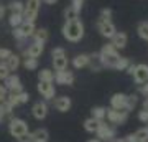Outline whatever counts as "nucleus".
I'll return each mask as SVG.
<instances>
[{"label":"nucleus","instance_id":"29","mask_svg":"<svg viewBox=\"0 0 148 142\" xmlns=\"http://www.w3.org/2000/svg\"><path fill=\"white\" fill-rule=\"evenodd\" d=\"M138 104V94H127V106H125V111L130 112L137 107Z\"/></svg>","mask_w":148,"mask_h":142},{"label":"nucleus","instance_id":"48","mask_svg":"<svg viewBox=\"0 0 148 142\" xmlns=\"http://www.w3.org/2000/svg\"><path fill=\"white\" fill-rule=\"evenodd\" d=\"M5 12H7V8H5L3 5H0V20H2V18L5 17Z\"/></svg>","mask_w":148,"mask_h":142},{"label":"nucleus","instance_id":"7","mask_svg":"<svg viewBox=\"0 0 148 142\" xmlns=\"http://www.w3.org/2000/svg\"><path fill=\"white\" fill-rule=\"evenodd\" d=\"M106 117L107 121L110 124H115V126H120V124H125L128 119V112L127 111H117V109H112L109 107L106 112Z\"/></svg>","mask_w":148,"mask_h":142},{"label":"nucleus","instance_id":"44","mask_svg":"<svg viewBox=\"0 0 148 142\" xmlns=\"http://www.w3.org/2000/svg\"><path fill=\"white\" fill-rule=\"evenodd\" d=\"M138 93H140L143 98H147V96H148V83L140 84V88H138Z\"/></svg>","mask_w":148,"mask_h":142},{"label":"nucleus","instance_id":"15","mask_svg":"<svg viewBox=\"0 0 148 142\" xmlns=\"http://www.w3.org/2000/svg\"><path fill=\"white\" fill-rule=\"evenodd\" d=\"M127 42H128V37L125 32H117L114 37L110 38V45L115 50H123V48L127 46Z\"/></svg>","mask_w":148,"mask_h":142},{"label":"nucleus","instance_id":"49","mask_svg":"<svg viewBox=\"0 0 148 142\" xmlns=\"http://www.w3.org/2000/svg\"><path fill=\"white\" fill-rule=\"evenodd\" d=\"M43 2H45L46 5H54V3H56L58 0H43Z\"/></svg>","mask_w":148,"mask_h":142},{"label":"nucleus","instance_id":"25","mask_svg":"<svg viewBox=\"0 0 148 142\" xmlns=\"http://www.w3.org/2000/svg\"><path fill=\"white\" fill-rule=\"evenodd\" d=\"M53 68H54V71L68 69V56H58V58H53Z\"/></svg>","mask_w":148,"mask_h":142},{"label":"nucleus","instance_id":"26","mask_svg":"<svg viewBox=\"0 0 148 142\" xmlns=\"http://www.w3.org/2000/svg\"><path fill=\"white\" fill-rule=\"evenodd\" d=\"M137 33L142 40H145V42L148 43V21H140V23H138Z\"/></svg>","mask_w":148,"mask_h":142},{"label":"nucleus","instance_id":"16","mask_svg":"<svg viewBox=\"0 0 148 142\" xmlns=\"http://www.w3.org/2000/svg\"><path fill=\"white\" fill-rule=\"evenodd\" d=\"M71 107H73V101L68 96H59L54 99V109L59 111V112H68Z\"/></svg>","mask_w":148,"mask_h":142},{"label":"nucleus","instance_id":"20","mask_svg":"<svg viewBox=\"0 0 148 142\" xmlns=\"http://www.w3.org/2000/svg\"><path fill=\"white\" fill-rule=\"evenodd\" d=\"M32 136H33V142H48L49 132H48V129H45V127H38L36 131L32 132Z\"/></svg>","mask_w":148,"mask_h":142},{"label":"nucleus","instance_id":"8","mask_svg":"<svg viewBox=\"0 0 148 142\" xmlns=\"http://www.w3.org/2000/svg\"><path fill=\"white\" fill-rule=\"evenodd\" d=\"M3 86L7 88L8 93H21L23 91V84H21V79L18 74L15 73H10L3 79Z\"/></svg>","mask_w":148,"mask_h":142},{"label":"nucleus","instance_id":"23","mask_svg":"<svg viewBox=\"0 0 148 142\" xmlns=\"http://www.w3.org/2000/svg\"><path fill=\"white\" fill-rule=\"evenodd\" d=\"M38 79L46 83H54V71L49 68H43L41 71H38Z\"/></svg>","mask_w":148,"mask_h":142},{"label":"nucleus","instance_id":"17","mask_svg":"<svg viewBox=\"0 0 148 142\" xmlns=\"http://www.w3.org/2000/svg\"><path fill=\"white\" fill-rule=\"evenodd\" d=\"M90 63V56L87 55V53H81V55H77L76 58L73 60V66L76 69H82V68H87Z\"/></svg>","mask_w":148,"mask_h":142},{"label":"nucleus","instance_id":"33","mask_svg":"<svg viewBox=\"0 0 148 142\" xmlns=\"http://www.w3.org/2000/svg\"><path fill=\"white\" fill-rule=\"evenodd\" d=\"M130 63H132V61H130L128 58H123V56H120L114 69H117V71H125V69H127V66H128Z\"/></svg>","mask_w":148,"mask_h":142},{"label":"nucleus","instance_id":"39","mask_svg":"<svg viewBox=\"0 0 148 142\" xmlns=\"http://www.w3.org/2000/svg\"><path fill=\"white\" fill-rule=\"evenodd\" d=\"M18 99H20V104H27L28 101H30V94L23 89L21 93H18Z\"/></svg>","mask_w":148,"mask_h":142},{"label":"nucleus","instance_id":"34","mask_svg":"<svg viewBox=\"0 0 148 142\" xmlns=\"http://www.w3.org/2000/svg\"><path fill=\"white\" fill-rule=\"evenodd\" d=\"M8 74H10V69H8V66L5 64V61H0V79L3 81V79H5Z\"/></svg>","mask_w":148,"mask_h":142},{"label":"nucleus","instance_id":"45","mask_svg":"<svg viewBox=\"0 0 148 142\" xmlns=\"http://www.w3.org/2000/svg\"><path fill=\"white\" fill-rule=\"evenodd\" d=\"M125 142H138V141H137V137H135V134H128L125 137Z\"/></svg>","mask_w":148,"mask_h":142},{"label":"nucleus","instance_id":"40","mask_svg":"<svg viewBox=\"0 0 148 142\" xmlns=\"http://www.w3.org/2000/svg\"><path fill=\"white\" fill-rule=\"evenodd\" d=\"M71 7H73L74 10L81 12L82 7H84V0H71Z\"/></svg>","mask_w":148,"mask_h":142},{"label":"nucleus","instance_id":"27","mask_svg":"<svg viewBox=\"0 0 148 142\" xmlns=\"http://www.w3.org/2000/svg\"><path fill=\"white\" fill-rule=\"evenodd\" d=\"M77 18H79V12L77 10H74L71 5L64 8V20L66 21H73V20H77Z\"/></svg>","mask_w":148,"mask_h":142},{"label":"nucleus","instance_id":"36","mask_svg":"<svg viewBox=\"0 0 148 142\" xmlns=\"http://www.w3.org/2000/svg\"><path fill=\"white\" fill-rule=\"evenodd\" d=\"M58 56H66V50H64L63 46L53 48V51H51V58H58Z\"/></svg>","mask_w":148,"mask_h":142},{"label":"nucleus","instance_id":"46","mask_svg":"<svg viewBox=\"0 0 148 142\" xmlns=\"http://www.w3.org/2000/svg\"><path fill=\"white\" fill-rule=\"evenodd\" d=\"M5 119H7V116H5V112H3V107H2V104H0V124L5 121Z\"/></svg>","mask_w":148,"mask_h":142},{"label":"nucleus","instance_id":"3","mask_svg":"<svg viewBox=\"0 0 148 142\" xmlns=\"http://www.w3.org/2000/svg\"><path fill=\"white\" fill-rule=\"evenodd\" d=\"M40 7H41V0H27L23 3V20L35 23L40 13Z\"/></svg>","mask_w":148,"mask_h":142},{"label":"nucleus","instance_id":"4","mask_svg":"<svg viewBox=\"0 0 148 142\" xmlns=\"http://www.w3.org/2000/svg\"><path fill=\"white\" fill-rule=\"evenodd\" d=\"M8 132H10L12 137L18 139L20 136L30 132V127H28L27 121H23L20 117H12L10 121H8Z\"/></svg>","mask_w":148,"mask_h":142},{"label":"nucleus","instance_id":"28","mask_svg":"<svg viewBox=\"0 0 148 142\" xmlns=\"http://www.w3.org/2000/svg\"><path fill=\"white\" fill-rule=\"evenodd\" d=\"M23 21L25 20H23V15H21V13H10V17H8V23H10L12 28L20 26Z\"/></svg>","mask_w":148,"mask_h":142},{"label":"nucleus","instance_id":"51","mask_svg":"<svg viewBox=\"0 0 148 142\" xmlns=\"http://www.w3.org/2000/svg\"><path fill=\"white\" fill-rule=\"evenodd\" d=\"M87 142H101L99 139H90V141H87Z\"/></svg>","mask_w":148,"mask_h":142},{"label":"nucleus","instance_id":"2","mask_svg":"<svg viewBox=\"0 0 148 142\" xmlns=\"http://www.w3.org/2000/svg\"><path fill=\"white\" fill-rule=\"evenodd\" d=\"M119 58H120V53H119V50H115V48L112 46L110 43L104 45L101 48V51H99V61H101L102 68L114 69L117 61H119Z\"/></svg>","mask_w":148,"mask_h":142},{"label":"nucleus","instance_id":"24","mask_svg":"<svg viewBox=\"0 0 148 142\" xmlns=\"http://www.w3.org/2000/svg\"><path fill=\"white\" fill-rule=\"evenodd\" d=\"M106 112H107V107H104V106H95V107L90 109V117L99 119V121H106Z\"/></svg>","mask_w":148,"mask_h":142},{"label":"nucleus","instance_id":"31","mask_svg":"<svg viewBox=\"0 0 148 142\" xmlns=\"http://www.w3.org/2000/svg\"><path fill=\"white\" fill-rule=\"evenodd\" d=\"M135 137H137L138 142H148V126L145 127H140L137 132H133Z\"/></svg>","mask_w":148,"mask_h":142},{"label":"nucleus","instance_id":"1","mask_svg":"<svg viewBox=\"0 0 148 142\" xmlns=\"http://www.w3.org/2000/svg\"><path fill=\"white\" fill-rule=\"evenodd\" d=\"M61 33H63L64 40H68L69 43H77L84 38V33H86L84 23L79 18L73 20V21H64L63 28H61Z\"/></svg>","mask_w":148,"mask_h":142},{"label":"nucleus","instance_id":"6","mask_svg":"<svg viewBox=\"0 0 148 142\" xmlns=\"http://www.w3.org/2000/svg\"><path fill=\"white\" fill-rule=\"evenodd\" d=\"M95 28H97V32L101 33L104 38H107V40H110V38L117 33L115 25H114L112 21L102 20V18H97V21H95Z\"/></svg>","mask_w":148,"mask_h":142},{"label":"nucleus","instance_id":"18","mask_svg":"<svg viewBox=\"0 0 148 142\" xmlns=\"http://www.w3.org/2000/svg\"><path fill=\"white\" fill-rule=\"evenodd\" d=\"M5 64L8 66L10 73H15L16 69L21 66V58L18 56V55H15V53H12L10 58H7V60H5Z\"/></svg>","mask_w":148,"mask_h":142},{"label":"nucleus","instance_id":"37","mask_svg":"<svg viewBox=\"0 0 148 142\" xmlns=\"http://www.w3.org/2000/svg\"><path fill=\"white\" fill-rule=\"evenodd\" d=\"M99 18H102V20H109V21H112L110 18H112V8H102L101 10V17Z\"/></svg>","mask_w":148,"mask_h":142},{"label":"nucleus","instance_id":"50","mask_svg":"<svg viewBox=\"0 0 148 142\" xmlns=\"http://www.w3.org/2000/svg\"><path fill=\"white\" fill-rule=\"evenodd\" d=\"M112 142H125V137H123V139H120V137H115Z\"/></svg>","mask_w":148,"mask_h":142},{"label":"nucleus","instance_id":"22","mask_svg":"<svg viewBox=\"0 0 148 142\" xmlns=\"http://www.w3.org/2000/svg\"><path fill=\"white\" fill-rule=\"evenodd\" d=\"M20 30H21V33H23L25 38H32L33 33H35V30H36V26H35L33 21H23V23L20 25Z\"/></svg>","mask_w":148,"mask_h":142},{"label":"nucleus","instance_id":"43","mask_svg":"<svg viewBox=\"0 0 148 142\" xmlns=\"http://www.w3.org/2000/svg\"><path fill=\"white\" fill-rule=\"evenodd\" d=\"M7 94H8L7 88L3 86V84H0V103H3V101L7 99Z\"/></svg>","mask_w":148,"mask_h":142},{"label":"nucleus","instance_id":"38","mask_svg":"<svg viewBox=\"0 0 148 142\" xmlns=\"http://www.w3.org/2000/svg\"><path fill=\"white\" fill-rule=\"evenodd\" d=\"M12 50H8V48H0V61H5L7 58H10L12 55Z\"/></svg>","mask_w":148,"mask_h":142},{"label":"nucleus","instance_id":"5","mask_svg":"<svg viewBox=\"0 0 148 142\" xmlns=\"http://www.w3.org/2000/svg\"><path fill=\"white\" fill-rule=\"evenodd\" d=\"M115 127H112L110 124H107L106 121L101 122V126H99V129L95 131V139H99L101 142H112L114 139H115Z\"/></svg>","mask_w":148,"mask_h":142},{"label":"nucleus","instance_id":"41","mask_svg":"<svg viewBox=\"0 0 148 142\" xmlns=\"http://www.w3.org/2000/svg\"><path fill=\"white\" fill-rule=\"evenodd\" d=\"M18 142H33V136L32 132H27V134H23V136H20L18 139H16Z\"/></svg>","mask_w":148,"mask_h":142},{"label":"nucleus","instance_id":"30","mask_svg":"<svg viewBox=\"0 0 148 142\" xmlns=\"http://www.w3.org/2000/svg\"><path fill=\"white\" fill-rule=\"evenodd\" d=\"M21 64L28 71H35V69H38V58H25L21 61Z\"/></svg>","mask_w":148,"mask_h":142},{"label":"nucleus","instance_id":"10","mask_svg":"<svg viewBox=\"0 0 148 142\" xmlns=\"http://www.w3.org/2000/svg\"><path fill=\"white\" fill-rule=\"evenodd\" d=\"M132 76H133V81H135L138 86L148 83V64H145V63L135 64V69H133Z\"/></svg>","mask_w":148,"mask_h":142},{"label":"nucleus","instance_id":"19","mask_svg":"<svg viewBox=\"0 0 148 142\" xmlns=\"http://www.w3.org/2000/svg\"><path fill=\"white\" fill-rule=\"evenodd\" d=\"M32 38L36 43H46L49 40V32H48V28H36Z\"/></svg>","mask_w":148,"mask_h":142},{"label":"nucleus","instance_id":"35","mask_svg":"<svg viewBox=\"0 0 148 142\" xmlns=\"http://www.w3.org/2000/svg\"><path fill=\"white\" fill-rule=\"evenodd\" d=\"M12 35H13V38L15 40H18V42H25L27 38L23 37V33H21V30H20V26H16V28H12Z\"/></svg>","mask_w":148,"mask_h":142},{"label":"nucleus","instance_id":"21","mask_svg":"<svg viewBox=\"0 0 148 142\" xmlns=\"http://www.w3.org/2000/svg\"><path fill=\"white\" fill-rule=\"evenodd\" d=\"M101 122L99 119H94V117H87L84 121V129L87 132H90V134H95V131L99 129V126H101Z\"/></svg>","mask_w":148,"mask_h":142},{"label":"nucleus","instance_id":"11","mask_svg":"<svg viewBox=\"0 0 148 142\" xmlns=\"http://www.w3.org/2000/svg\"><path fill=\"white\" fill-rule=\"evenodd\" d=\"M54 83L61 86H73L74 84V73L63 69V71H54Z\"/></svg>","mask_w":148,"mask_h":142},{"label":"nucleus","instance_id":"14","mask_svg":"<svg viewBox=\"0 0 148 142\" xmlns=\"http://www.w3.org/2000/svg\"><path fill=\"white\" fill-rule=\"evenodd\" d=\"M125 106H127V94L123 93H115V94L110 98V107L117 111H125Z\"/></svg>","mask_w":148,"mask_h":142},{"label":"nucleus","instance_id":"32","mask_svg":"<svg viewBox=\"0 0 148 142\" xmlns=\"http://www.w3.org/2000/svg\"><path fill=\"white\" fill-rule=\"evenodd\" d=\"M8 10H10V13H21L23 15V2L13 0L10 5H8Z\"/></svg>","mask_w":148,"mask_h":142},{"label":"nucleus","instance_id":"13","mask_svg":"<svg viewBox=\"0 0 148 142\" xmlns=\"http://www.w3.org/2000/svg\"><path fill=\"white\" fill-rule=\"evenodd\" d=\"M43 51H45V43L33 42L32 45L23 51V56H25V58H40L43 55Z\"/></svg>","mask_w":148,"mask_h":142},{"label":"nucleus","instance_id":"47","mask_svg":"<svg viewBox=\"0 0 148 142\" xmlns=\"http://www.w3.org/2000/svg\"><path fill=\"white\" fill-rule=\"evenodd\" d=\"M142 109L143 111H148V96L143 99V104H142Z\"/></svg>","mask_w":148,"mask_h":142},{"label":"nucleus","instance_id":"12","mask_svg":"<svg viewBox=\"0 0 148 142\" xmlns=\"http://www.w3.org/2000/svg\"><path fill=\"white\" fill-rule=\"evenodd\" d=\"M48 111H49V107H48L46 101H36L32 107V114L36 121H43V119H46Z\"/></svg>","mask_w":148,"mask_h":142},{"label":"nucleus","instance_id":"9","mask_svg":"<svg viewBox=\"0 0 148 142\" xmlns=\"http://www.w3.org/2000/svg\"><path fill=\"white\" fill-rule=\"evenodd\" d=\"M38 93L41 94L43 101H51L56 98V88L53 83H46V81H40L36 86Z\"/></svg>","mask_w":148,"mask_h":142},{"label":"nucleus","instance_id":"42","mask_svg":"<svg viewBox=\"0 0 148 142\" xmlns=\"http://www.w3.org/2000/svg\"><path fill=\"white\" fill-rule=\"evenodd\" d=\"M138 121H142L143 124H147L148 122V111H140V112H138Z\"/></svg>","mask_w":148,"mask_h":142}]
</instances>
